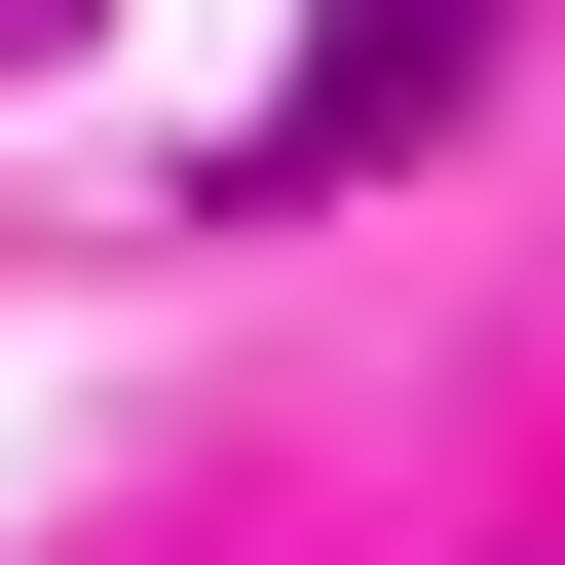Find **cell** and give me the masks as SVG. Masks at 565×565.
Here are the masks:
<instances>
[{
	"mask_svg": "<svg viewBox=\"0 0 565 565\" xmlns=\"http://www.w3.org/2000/svg\"><path fill=\"white\" fill-rule=\"evenodd\" d=\"M490 39H527V0H302V76L226 114V189H377V151H415V114L490 76Z\"/></svg>",
	"mask_w": 565,
	"mask_h": 565,
	"instance_id": "6da1fadb",
	"label": "cell"
},
{
	"mask_svg": "<svg viewBox=\"0 0 565 565\" xmlns=\"http://www.w3.org/2000/svg\"><path fill=\"white\" fill-rule=\"evenodd\" d=\"M39 39H76V0H0V76H39Z\"/></svg>",
	"mask_w": 565,
	"mask_h": 565,
	"instance_id": "7a4b0ae2",
	"label": "cell"
}]
</instances>
